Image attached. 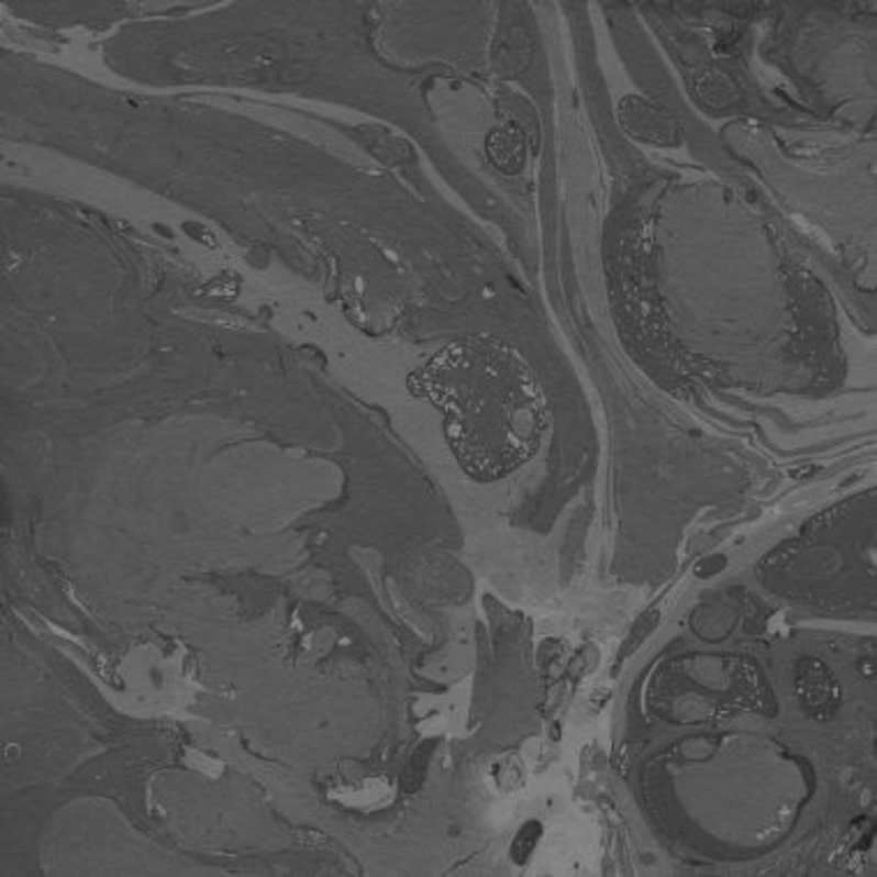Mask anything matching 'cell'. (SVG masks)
I'll return each instance as SVG.
<instances>
[{
	"instance_id": "1",
	"label": "cell",
	"mask_w": 877,
	"mask_h": 877,
	"mask_svg": "<svg viewBox=\"0 0 877 877\" xmlns=\"http://www.w3.org/2000/svg\"><path fill=\"white\" fill-rule=\"evenodd\" d=\"M501 373L462 363L444 367L432 379L438 398L451 411L453 442L474 469L497 471L506 467L522 444L520 425L513 421L515 386L499 381Z\"/></svg>"
},
{
	"instance_id": "3",
	"label": "cell",
	"mask_w": 877,
	"mask_h": 877,
	"mask_svg": "<svg viewBox=\"0 0 877 877\" xmlns=\"http://www.w3.org/2000/svg\"><path fill=\"white\" fill-rule=\"evenodd\" d=\"M797 684H799V692H801L806 707L813 713H818L820 719H824V715L831 711L829 702L836 704V688H834V684H831L829 673L820 663L806 660L799 669Z\"/></svg>"
},
{
	"instance_id": "4",
	"label": "cell",
	"mask_w": 877,
	"mask_h": 877,
	"mask_svg": "<svg viewBox=\"0 0 877 877\" xmlns=\"http://www.w3.org/2000/svg\"><path fill=\"white\" fill-rule=\"evenodd\" d=\"M658 623H660V612H658V610L644 612V614L633 623L631 633L626 635V640H623L621 650H619V654H617V667H619L623 660H626V658H631V656L640 650V644L656 631Z\"/></svg>"
},
{
	"instance_id": "5",
	"label": "cell",
	"mask_w": 877,
	"mask_h": 877,
	"mask_svg": "<svg viewBox=\"0 0 877 877\" xmlns=\"http://www.w3.org/2000/svg\"><path fill=\"white\" fill-rule=\"evenodd\" d=\"M539 839H541V824H536V822L526 824V826L520 831V834H518L515 843H513V850H511L513 859H515L518 864H526V859L531 857V852H534Z\"/></svg>"
},
{
	"instance_id": "2",
	"label": "cell",
	"mask_w": 877,
	"mask_h": 877,
	"mask_svg": "<svg viewBox=\"0 0 877 877\" xmlns=\"http://www.w3.org/2000/svg\"><path fill=\"white\" fill-rule=\"evenodd\" d=\"M621 123L633 136L642 138V142L663 144V146H673L679 142V130L675 121L650 102H642L635 98L623 102Z\"/></svg>"
}]
</instances>
